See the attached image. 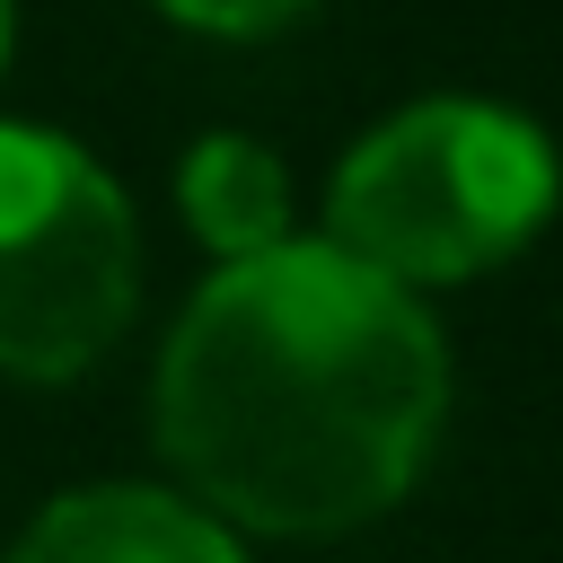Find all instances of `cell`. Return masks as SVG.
I'll return each instance as SVG.
<instances>
[{"label": "cell", "instance_id": "6da1fadb", "mask_svg": "<svg viewBox=\"0 0 563 563\" xmlns=\"http://www.w3.org/2000/svg\"><path fill=\"white\" fill-rule=\"evenodd\" d=\"M150 405L158 449L220 510L343 528L413 484L449 405V352L396 273L334 238H282L185 299Z\"/></svg>", "mask_w": 563, "mask_h": 563}, {"label": "cell", "instance_id": "7a4b0ae2", "mask_svg": "<svg viewBox=\"0 0 563 563\" xmlns=\"http://www.w3.org/2000/svg\"><path fill=\"white\" fill-rule=\"evenodd\" d=\"M554 211V141L493 97H422L334 167V246L378 273H475Z\"/></svg>", "mask_w": 563, "mask_h": 563}, {"label": "cell", "instance_id": "3957f363", "mask_svg": "<svg viewBox=\"0 0 563 563\" xmlns=\"http://www.w3.org/2000/svg\"><path fill=\"white\" fill-rule=\"evenodd\" d=\"M132 308L123 185L53 123H0V369H79Z\"/></svg>", "mask_w": 563, "mask_h": 563}, {"label": "cell", "instance_id": "277c9868", "mask_svg": "<svg viewBox=\"0 0 563 563\" xmlns=\"http://www.w3.org/2000/svg\"><path fill=\"white\" fill-rule=\"evenodd\" d=\"M9 563H246L238 537L150 484H88L35 510V528L9 545Z\"/></svg>", "mask_w": 563, "mask_h": 563}, {"label": "cell", "instance_id": "5b68a950", "mask_svg": "<svg viewBox=\"0 0 563 563\" xmlns=\"http://www.w3.org/2000/svg\"><path fill=\"white\" fill-rule=\"evenodd\" d=\"M176 194H185V220L211 246H229V264L282 246V229H290V176L246 132H202L185 150V167H176Z\"/></svg>", "mask_w": 563, "mask_h": 563}, {"label": "cell", "instance_id": "8992f818", "mask_svg": "<svg viewBox=\"0 0 563 563\" xmlns=\"http://www.w3.org/2000/svg\"><path fill=\"white\" fill-rule=\"evenodd\" d=\"M167 9L194 18V26H273V18H290L308 0H167Z\"/></svg>", "mask_w": 563, "mask_h": 563}, {"label": "cell", "instance_id": "52a82bcc", "mask_svg": "<svg viewBox=\"0 0 563 563\" xmlns=\"http://www.w3.org/2000/svg\"><path fill=\"white\" fill-rule=\"evenodd\" d=\"M0 53H9V0H0Z\"/></svg>", "mask_w": 563, "mask_h": 563}]
</instances>
